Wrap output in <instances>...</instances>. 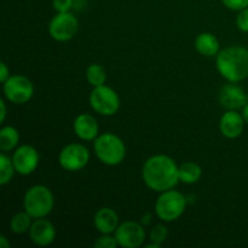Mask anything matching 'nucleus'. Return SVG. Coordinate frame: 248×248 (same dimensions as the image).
Returning <instances> with one entry per match:
<instances>
[{"label": "nucleus", "mask_w": 248, "mask_h": 248, "mask_svg": "<svg viewBox=\"0 0 248 248\" xmlns=\"http://www.w3.org/2000/svg\"><path fill=\"white\" fill-rule=\"evenodd\" d=\"M195 48L200 55L213 57L219 52V41L212 33H201L195 40Z\"/></svg>", "instance_id": "nucleus-17"}, {"label": "nucleus", "mask_w": 248, "mask_h": 248, "mask_svg": "<svg viewBox=\"0 0 248 248\" xmlns=\"http://www.w3.org/2000/svg\"><path fill=\"white\" fill-rule=\"evenodd\" d=\"M179 182H183L186 184H194L200 181L202 176V170L195 162H184L178 167Z\"/></svg>", "instance_id": "nucleus-18"}, {"label": "nucleus", "mask_w": 248, "mask_h": 248, "mask_svg": "<svg viewBox=\"0 0 248 248\" xmlns=\"http://www.w3.org/2000/svg\"><path fill=\"white\" fill-rule=\"evenodd\" d=\"M218 101L220 106L228 110H237L248 103V94L242 87L235 85V82H230L222 86L218 94Z\"/></svg>", "instance_id": "nucleus-12"}, {"label": "nucleus", "mask_w": 248, "mask_h": 248, "mask_svg": "<svg viewBox=\"0 0 248 248\" xmlns=\"http://www.w3.org/2000/svg\"><path fill=\"white\" fill-rule=\"evenodd\" d=\"M0 107H1V116H0V121L4 123L5 118H6V107H5V102L0 99Z\"/></svg>", "instance_id": "nucleus-29"}, {"label": "nucleus", "mask_w": 248, "mask_h": 248, "mask_svg": "<svg viewBox=\"0 0 248 248\" xmlns=\"http://www.w3.org/2000/svg\"><path fill=\"white\" fill-rule=\"evenodd\" d=\"M10 78V70L7 68V65L4 62L0 63V81L4 84L7 79Z\"/></svg>", "instance_id": "nucleus-28"}, {"label": "nucleus", "mask_w": 248, "mask_h": 248, "mask_svg": "<svg viewBox=\"0 0 248 248\" xmlns=\"http://www.w3.org/2000/svg\"><path fill=\"white\" fill-rule=\"evenodd\" d=\"M15 172H16V170H15L12 159L6 156L2 152L0 154V184L6 186L7 183H10Z\"/></svg>", "instance_id": "nucleus-22"}, {"label": "nucleus", "mask_w": 248, "mask_h": 248, "mask_svg": "<svg viewBox=\"0 0 248 248\" xmlns=\"http://www.w3.org/2000/svg\"><path fill=\"white\" fill-rule=\"evenodd\" d=\"M236 26L244 33H248V7L241 10L236 17Z\"/></svg>", "instance_id": "nucleus-25"}, {"label": "nucleus", "mask_w": 248, "mask_h": 248, "mask_svg": "<svg viewBox=\"0 0 248 248\" xmlns=\"http://www.w3.org/2000/svg\"><path fill=\"white\" fill-rule=\"evenodd\" d=\"M242 116H244L245 123L248 125V103L244 107V108H242Z\"/></svg>", "instance_id": "nucleus-31"}, {"label": "nucleus", "mask_w": 248, "mask_h": 248, "mask_svg": "<svg viewBox=\"0 0 248 248\" xmlns=\"http://www.w3.org/2000/svg\"><path fill=\"white\" fill-rule=\"evenodd\" d=\"M94 154L102 164L107 166H116L121 164L126 156V147L123 140L114 133H103L93 142Z\"/></svg>", "instance_id": "nucleus-3"}, {"label": "nucleus", "mask_w": 248, "mask_h": 248, "mask_svg": "<svg viewBox=\"0 0 248 248\" xmlns=\"http://www.w3.org/2000/svg\"><path fill=\"white\" fill-rule=\"evenodd\" d=\"M31 216L29 215L27 211L24 212H18L11 218L10 222V228L11 232L15 234H24V232H29L31 227Z\"/></svg>", "instance_id": "nucleus-20"}, {"label": "nucleus", "mask_w": 248, "mask_h": 248, "mask_svg": "<svg viewBox=\"0 0 248 248\" xmlns=\"http://www.w3.org/2000/svg\"><path fill=\"white\" fill-rule=\"evenodd\" d=\"M186 208V200L183 194L177 190L162 191L155 202V213L162 222L178 219Z\"/></svg>", "instance_id": "nucleus-5"}, {"label": "nucleus", "mask_w": 248, "mask_h": 248, "mask_svg": "<svg viewBox=\"0 0 248 248\" xmlns=\"http://www.w3.org/2000/svg\"><path fill=\"white\" fill-rule=\"evenodd\" d=\"M60 165L64 170L70 172L80 171L90 161V152L85 145L79 143L68 144L61 150L58 156Z\"/></svg>", "instance_id": "nucleus-9"}, {"label": "nucleus", "mask_w": 248, "mask_h": 248, "mask_svg": "<svg viewBox=\"0 0 248 248\" xmlns=\"http://www.w3.org/2000/svg\"><path fill=\"white\" fill-rule=\"evenodd\" d=\"M93 223L101 234H111L115 232L116 228L119 227V216L111 208L103 207L96 212Z\"/></svg>", "instance_id": "nucleus-16"}, {"label": "nucleus", "mask_w": 248, "mask_h": 248, "mask_svg": "<svg viewBox=\"0 0 248 248\" xmlns=\"http://www.w3.org/2000/svg\"><path fill=\"white\" fill-rule=\"evenodd\" d=\"M219 74L229 82H239L248 77V50L232 46L219 51L216 58Z\"/></svg>", "instance_id": "nucleus-2"}, {"label": "nucleus", "mask_w": 248, "mask_h": 248, "mask_svg": "<svg viewBox=\"0 0 248 248\" xmlns=\"http://www.w3.org/2000/svg\"><path fill=\"white\" fill-rule=\"evenodd\" d=\"M53 195L50 189L45 186H34L27 190L24 195V211L31 216V218H45L53 208Z\"/></svg>", "instance_id": "nucleus-4"}, {"label": "nucleus", "mask_w": 248, "mask_h": 248, "mask_svg": "<svg viewBox=\"0 0 248 248\" xmlns=\"http://www.w3.org/2000/svg\"><path fill=\"white\" fill-rule=\"evenodd\" d=\"M142 177L148 188L162 193L178 184V166L167 155H154L143 165Z\"/></svg>", "instance_id": "nucleus-1"}, {"label": "nucleus", "mask_w": 248, "mask_h": 248, "mask_svg": "<svg viewBox=\"0 0 248 248\" xmlns=\"http://www.w3.org/2000/svg\"><path fill=\"white\" fill-rule=\"evenodd\" d=\"M119 246L124 248H137L144 242L145 232L142 225L133 220L124 222L116 228L114 232Z\"/></svg>", "instance_id": "nucleus-10"}, {"label": "nucleus", "mask_w": 248, "mask_h": 248, "mask_svg": "<svg viewBox=\"0 0 248 248\" xmlns=\"http://www.w3.org/2000/svg\"><path fill=\"white\" fill-rule=\"evenodd\" d=\"M19 133L12 126H5L0 130V149L4 153L15 149L18 144Z\"/></svg>", "instance_id": "nucleus-19"}, {"label": "nucleus", "mask_w": 248, "mask_h": 248, "mask_svg": "<svg viewBox=\"0 0 248 248\" xmlns=\"http://www.w3.org/2000/svg\"><path fill=\"white\" fill-rule=\"evenodd\" d=\"M15 170L22 176L33 173L39 165V153L31 145L24 144L16 149L12 156Z\"/></svg>", "instance_id": "nucleus-11"}, {"label": "nucleus", "mask_w": 248, "mask_h": 248, "mask_svg": "<svg viewBox=\"0 0 248 248\" xmlns=\"http://www.w3.org/2000/svg\"><path fill=\"white\" fill-rule=\"evenodd\" d=\"M4 94L14 104H23L31 101L34 93V86L31 80L23 75H12L4 82Z\"/></svg>", "instance_id": "nucleus-7"}, {"label": "nucleus", "mask_w": 248, "mask_h": 248, "mask_svg": "<svg viewBox=\"0 0 248 248\" xmlns=\"http://www.w3.org/2000/svg\"><path fill=\"white\" fill-rule=\"evenodd\" d=\"M93 246L96 248H115L119 244L115 236H110V234H102V236L96 240Z\"/></svg>", "instance_id": "nucleus-24"}, {"label": "nucleus", "mask_w": 248, "mask_h": 248, "mask_svg": "<svg viewBox=\"0 0 248 248\" xmlns=\"http://www.w3.org/2000/svg\"><path fill=\"white\" fill-rule=\"evenodd\" d=\"M167 235H169V232H167V228L165 225H155L152 229V232H150V240L154 244H157L161 246L165 242V240L167 239Z\"/></svg>", "instance_id": "nucleus-23"}, {"label": "nucleus", "mask_w": 248, "mask_h": 248, "mask_svg": "<svg viewBox=\"0 0 248 248\" xmlns=\"http://www.w3.org/2000/svg\"><path fill=\"white\" fill-rule=\"evenodd\" d=\"M86 79L87 81H89V84L92 85L93 87L102 86V85L106 84L107 81L106 69H104L101 64L92 63V64H90L89 67H87Z\"/></svg>", "instance_id": "nucleus-21"}, {"label": "nucleus", "mask_w": 248, "mask_h": 248, "mask_svg": "<svg viewBox=\"0 0 248 248\" xmlns=\"http://www.w3.org/2000/svg\"><path fill=\"white\" fill-rule=\"evenodd\" d=\"M79 29L77 17L70 12H57L48 24V33L56 41H68L73 39Z\"/></svg>", "instance_id": "nucleus-8"}, {"label": "nucleus", "mask_w": 248, "mask_h": 248, "mask_svg": "<svg viewBox=\"0 0 248 248\" xmlns=\"http://www.w3.org/2000/svg\"><path fill=\"white\" fill-rule=\"evenodd\" d=\"M245 124L246 123H245L242 114L237 113L236 110H228L220 118L219 130L224 137L234 140L242 135Z\"/></svg>", "instance_id": "nucleus-14"}, {"label": "nucleus", "mask_w": 248, "mask_h": 248, "mask_svg": "<svg viewBox=\"0 0 248 248\" xmlns=\"http://www.w3.org/2000/svg\"><path fill=\"white\" fill-rule=\"evenodd\" d=\"M74 133L82 140H94L98 137V123L90 114H80L74 120Z\"/></svg>", "instance_id": "nucleus-15"}, {"label": "nucleus", "mask_w": 248, "mask_h": 248, "mask_svg": "<svg viewBox=\"0 0 248 248\" xmlns=\"http://www.w3.org/2000/svg\"><path fill=\"white\" fill-rule=\"evenodd\" d=\"M0 247L1 248H9L10 247V242H7L6 237H5L4 235H1V236H0Z\"/></svg>", "instance_id": "nucleus-30"}, {"label": "nucleus", "mask_w": 248, "mask_h": 248, "mask_svg": "<svg viewBox=\"0 0 248 248\" xmlns=\"http://www.w3.org/2000/svg\"><path fill=\"white\" fill-rule=\"evenodd\" d=\"M90 104L96 113L104 116H111L120 108V98L111 87L102 85L96 86L90 93Z\"/></svg>", "instance_id": "nucleus-6"}, {"label": "nucleus", "mask_w": 248, "mask_h": 248, "mask_svg": "<svg viewBox=\"0 0 248 248\" xmlns=\"http://www.w3.org/2000/svg\"><path fill=\"white\" fill-rule=\"evenodd\" d=\"M145 247H147V248H160L161 246H160V245H157V244H154V242H152V244L147 245Z\"/></svg>", "instance_id": "nucleus-32"}, {"label": "nucleus", "mask_w": 248, "mask_h": 248, "mask_svg": "<svg viewBox=\"0 0 248 248\" xmlns=\"http://www.w3.org/2000/svg\"><path fill=\"white\" fill-rule=\"evenodd\" d=\"M222 2L232 11H241L248 7V0H222Z\"/></svg>", "instance_id": "nucleus-26"}, {"label": "nucleus", "mask_w": 248, "mask_h": 248, "mask_svg": "<svg viewBox=\"0 0 248 248\" xmlns=\"http://www.w3.org/2000/svg\"><path fill=\"white\" fill-rule=\"evenodd\" d=\"M29 237L36 246H48L55 241L56 229L50 220L38 218L29 229Z\"/></svg>", "instance_id": "nucleus-13"}, {"label": "nucleus", "mask_w": 248, "mask_h": 248, "mask_svg": "<svg viewBox=\"0 0 248 248\" xmlns=\"http://www.w3.org/2000/svg\"><path fill=\"white\" fill-rule=\"evenodd\" d=\"M52 5L57 12H69L74 5V0H52Z\"/></svg>", "instance_id": "nucleus-27"}]
</instances>
